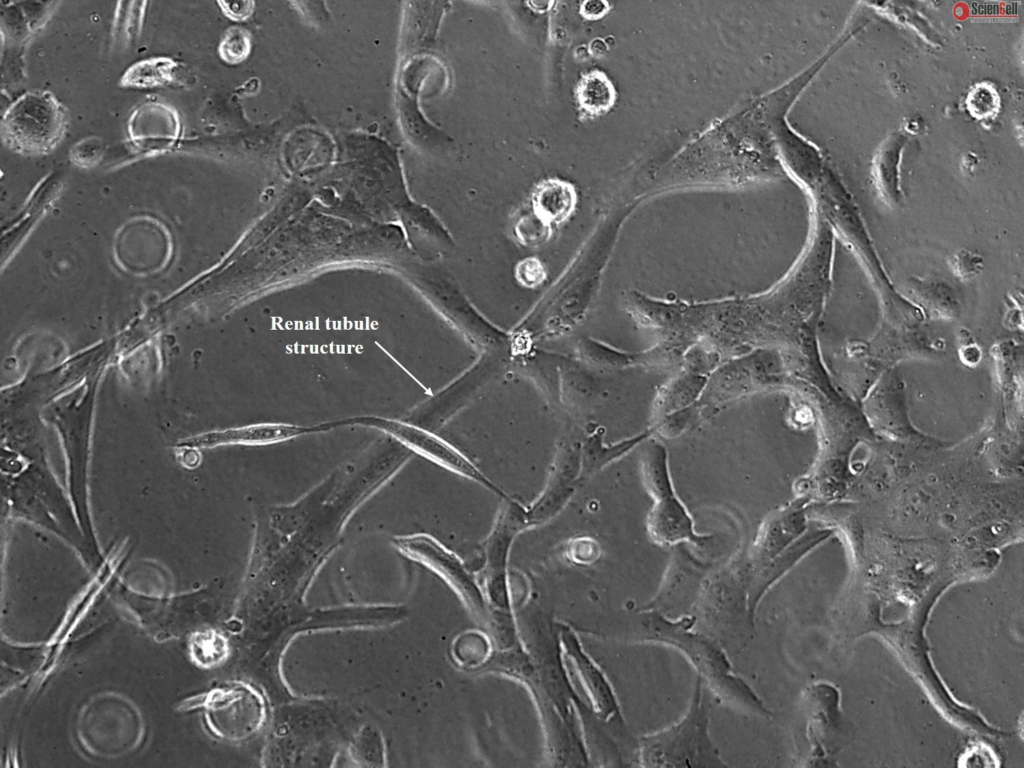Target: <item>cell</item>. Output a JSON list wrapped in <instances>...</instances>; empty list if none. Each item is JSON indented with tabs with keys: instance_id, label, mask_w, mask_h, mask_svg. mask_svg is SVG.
<instances>
[{
	"instance_id": "cell-1",
	"label": "cell",
	"mask_w": 1024,
	"mask_h": 768,
	"mask_svg": "<svg viewBox=\"0 0 1024 768\" xmlns=\"http://www.w3.org/2000/svg\"><path fill=\"white\" fill-rule=\"evenodd\" d=\"M2 499L3 520L19 519L43 528L71 545L90 569L100 567L102 562L91 552L66 488L59 483L48 456L25 457L18 473L2 475Z\"/></svg>"
},
{
	"instance_id": "cell-2",
	"label": "cell",
	"mask_w": 1024,
	"mask_h": 768,
	"mask_svg": "<svg viewBox=\"0 0 1024 768\" xmlns=\"http://www.w3.org/2000/svg\"><path fill=\"white\" fill-rule=\"evenodd\" d=\"M695 621V616L684 615L672 620L658 611L642 610L640 641L657 642L676 649L723 702L745 712L769 717L770 711L750 686L733 671L718 642L692 630Z\"/></svg>"
},
{
	"instance_id": "cell-3",
	"label": "cell",
	"mask_w": 1024,
	"mask_h": 768,
	"mask_svg": "<svg viewBox=\"0 0 1024 768\" xmlns=\"http://www.w3.org/2000/svg\"><path fill=\"white\" fill-rule=\"evenodd\" d=\"M53 405L43 419L56 430L66 464V491L86 542L98 561L104 560L97 543L90 510L89 469L93 436V394Z\"/></svg>"
},
{
	"instance_id": "cell-4",
	"label": "cell",
	"mask_w": 1024,
	"mask_h": 768,
	"mask_svg": "<svg viewBox=\"0 0 1024 768\" xmlns=\"http://www.w3.org/2000/svg\"><path fill=\"white\" fill-rule=\"evenodd\" d=\"M697 676L685 715L672 726L643 735L638 743V760L643 767H724L709 734V708Z\"/></svg>"
},
{
	"instance_id": "cell-5",
	"label": "cell",
	"mask_w": 1024,
	"mask_h": 768,
	"mask_svg": "<svg viewBox=\"0 0 1024 768\" xmlns=\"http://www.w3.org/2000/svg\"><path fill=\"white\" fill-rule=\"evenodd\" d=\"M640 450V471L645 489L653 499L647 518L650 539L660 546L690 543L705 547L711 535H699L686 507L672 484L666 447L656 439H646Z\"/></svg>"
},
{
	"instance_id": "cell-6",
	"label": "cell",
	"mask_w": 1024,
	"mask_h": 768,
	"mask_svg": "<svg viewBox=\"0 0 1024 768\" xmlns=\"http://www.w3.org/2000/svg\"><path fill=\"white\" fill-rule=\"evenodd\" d=\"M67 124L66 109L55 95L45 90L30 91L18 97L5 111L1 138L15 153L45 155L62 141Z\"/></svg>"
},
{
	"instance_id": "cell-7",
	"label": "cell",
	"mask_w": 1024,
	"mask_h": 768,
	"mask_svg": "<svg viewBox=\"0 0 1024 768\" xmlns=\"http://www.w3.org/2000/svg\"><path fill=\"white\" fill-rule=\"evenodd\" d=\"M100 697L83 711L79 738L89 753L115 757L131 751L142 733L135 708L120 697Z\"/></svg>"
},
{
	"instance_id": "cell-8",
	"label": "cell",
	"mask_w": 1024,
	"mask_h": 768,
	"mask_svg": "<svg viewBox=\"0 0 1024 768\" xmlns=\"http://www.w3.org/2000/svg\"><path fill=\"white\" fill-rule=\"evenodd\" d=\"M203 706L210 730L231 742L250 739L262 728L267 716L260 693L242 683L212 690L204 697Z\"/></svg>"
},
{
	"instance_id": "cell-9",
	"label": "cell",
	"mask_w": 1024,
	"mask_h": 768,
	"mask_svg": "<svg viewBox=\"0 0 1024 768\" xmlns=\"http://www.w3.org/2000/svg\"><path fill=\"white\" fill-rule=\"evenodd\" d=\"M395 547L408 558L441 577L477 615L485 613V602L474 578L461 560L428 535L394 539Z\"/></svg>"
},
{
	"instance_id": "cell-10",
	"label": "cell",
	"mask_w": 1024,
	"mask_h": 768,
	"mask_svg": "<svg viewBox=\"0 0 1024 768\" xmlns=\"http://www.w3.org/2000/svg\"><path fill=\"white\" fill-rule=\"evenodd\" d=\"M357 423L389 432L423 457L453 473L476 481L504 497V493L484 476L464 454L434 433L416 425L376 418L359 419Z\"/></svg>"
},
{
	"instance_id": "cell-11",
	"label": "cell",
	"mask_w": 1024,
	"mask_h": 768,
	"mask_svg": "<svg viewBox=\"0 0 1024 768\" xmlns=\"http://www.w3.org/2000/svg\"><path fill=\"white\" fill-rule=\"evenodd\" d=\"M708 567V563L692 555L684 544L676 545L659 591L640 610H654L666 616L685 610L699 598Z\"/></svg>"
},
{
	"instance_id": "cell-12",
	"label": "cell",
	"mask_w": 1024,
	"mask_h": 768,
	"mask_svg": "<svg viewBox=\"0 0 1024 768\" xmlns=\"http://www.w3.org/2000/svg\"><path fill=\"white\" fill-rule=\"evenodd\" d=\"M528 526L526 509L508 500L495 522L485 544V578L491 600L507 604L506 561L514 537Z\"/></svg>"
},
{
	"instance_id": "cell-13",
	"label": "cell",
	"mask_w": 1024,
	"mask_h": 768,
	"mask_svg": "<svg viewBox=\"0 0 1024 768\" xmlns=\"http://www.w3.org/2000/svg\"><path fill=\"white\" fill-rule=\"evenodd\" d=\"M127 131L132 144L144 152H163L173 146L181 134L177 111L165 103L147 101L130 115Z\"/></svg>"
},
{
	"instance_id": "cell-14",
	"label": "cell",
	"mask_w": 1024,
	"mask_h": 768,
	"mask_svg": "<svg viewBox=\"0 0 1024 768\" xmlns=\"http://www.w3.org/2000/svg\"><path fill=\"white\" fill-rule=\"evenodd\" d=\"M562 656L572 680L579 684L595 713L608 720L619 713L616 695L601 670L581 650L571 632L562 634Z\"/></svg>"
},
{
	"instance_id": "cell-15",
	"label": "cell",
	"mask_w": 1024,
	"mask_h": 768,
	"mask_svg": "<svg viewBox=\"0 0 1024 768\" xmlns=\"http://www.w3.org/2000/svg\"><path fill=\"white\" fill-rule=\"evenodd\" d=\"M580 479V447L566 446L557 454L546 487L537 501L526 509L528 526L553 518L572 496Z\"/></svg>"
},
{
	"instance_id": "cell-16",
	"label": "cell",
	"mask_w": 1024,
	"mask_h": 768,
	"mask_svg": "<svg viewBox=\"0 0 1024 768\" xmlns=\"http://www.w3.org/2000/svg\"><path fill=\"white\" fill-rule=\"evenodd\" d=\"M802 531V520L795 505L772 512L761 523L749 549L747 565L751 573L790 546Z\"/></svg>"
},
{
	"instance_id": "cell-17",
	"label": "cell",
	"mask_w": 1024,
	"mask_h": 768,
	"mask_svg": "<svg viewBox=\"0 0 1024 768\" xmlns=\"http://www.w3.org/2000/svg\"><path fill=\"white\" fill-rule=\"evenodd\" d=\"M307 431H309L308 428L289 424H254L182 438L175 443L174 447L200 450L223 445L270 444L297 437Z\"/></svg>"
},
{
	"instance_id": "cell-18",
	"label": "cell",
	"mask_w": 1024,
	"mask_h": 768,
	"mask_svg": "<svg viewBox=\"0 0 1024 768\" xmlns=\"http://www.w3.org/2000/svg\"><path fill=\"white\" fill-rule=\"evenodd\" d=\"M653 432L654 430L649 428L633 437L607 445L603 441L605 430L601 427L596 429L580 447V479L598 472L621 458L651 437Z\"/></svg>"
},
{
	"instance_id": "cell-19",
	"label": "cell",
	"mask_w": 1024,
	"mask_h": 768,
	"mask_svg": "<svg viewBox=\"0 0 1024 768\" xmlns=\"http://www.w3.org/2000/svg\"><path fill=\"white\" fill-rule=\"evenodd\" d=\"M479 368L480 366H477L466 373L433 400L432 404L425 409V414L421 416L425 427L441 426L465 404L486 373L485 370Z\"/></svg>"
},
{
	"instance_id": "cell-20",
	"label": "cell",
	"mask_w": 1024,
	"mask_h": 768,
	"mask_svg": "<svg viewBox=\"0 0 1024 768\" xmlns=\"http://www.w3.org/2000/svg\"><path fill=\"white\" fill-rule=\"evenodd\" d=\"M177 63L168 57H152L132 64L122 75L120 85L133 88H154L176 79Z\"/></svg>"
},
{
	"instance_id": "cell-21",
	"label": "cell",
	"mask_w": 1024,
	"mask_h": 768,
	"mask_svg": "<svg viewBox=\"0 0 1024 768\" xmlns=\"http://www.w3.org/2000/svg\"><path fill=\"white\" fill-rule=\"evenodd\" d=\"M576 95L580 107L589 114L604 112L614 98L610 82L599 72L584 75L578 82Z\"/></svg>"
},
{
	"instance_id": "cell-22",
	"label": "cell",
	"mask_w": 1024,
	"mask_h": 768,
	"mask_svg": "<svg viewBox=\"0 0 1024 768\" xmlns=\"http://www.w3.org/2000/svg\"><path fill=\"white\" fill-rule=\"evenodd\" d=\"M703 384V379L698 377L682 379L674 383L657 400L653 412L654 424L668 415L688 409L700 392Z\"/></svg>"
},
{
	"instance_id": "cell-23",
	"label": "cell",
	"mask_w": 1024,
	"mask_h": 768,
	"mask_svg": "<svg viewBox=\"0 0 1024 768\" xmlns=\"http://www.w3.org/2000/svg\"><path fill=\"white\" fill-rule=\"evenodd\" d=\"M905 137L892 135L882 146L876 159V175L887 196L896 199L898 194V164Z\"/></svg>"
},
{
	"instance_id": "cell-24",
	"label": "cell",
	"mask_w": 1024,
	"mask_h": 768,
	"mask_svg": "<svg viewBox=\"0 0 1024 768\" xmlns=\"http://www.w3.org/2000/svg\"><path fill=\"white\" fill-rule=\"evenodd\" d=\"M536 205L539 212L548 219L566 217L574 204V193L569 185L550 181L543 184L536 193Z\"/></svg>"
},
{
	"instance_id": "cell-25",
	"label": "cell",
	"mask_w": 1024,
	"mask_h": 768,
	"mask_svg": "<svg viewBox=\"0 0 1024 768\" xmlns=\"http://www.w3.org/2000/svg\"><path fill=\"white\" fill-rule=\"evenodd\" d=\"M250 48L251 40L247 31L234 27L226 32L219 44L218 51L223 61L237 64L248 56Z\"/></svg>"
},
{
	"instance_id": "cell-26",
	"label": "cell",
	"mask_w": 1024,
	"mask_h": 768,
	"mask_svg": "<svg viewBox=\"0 0 1024 768\" xmlns=\"http://www.w3.org/2000/svg\"><path fill=\"white\" fill-rule=\"evenodd\" d=\"M104 154V143L96 136L85 137L75 143L70 149V160L81 168H93L102 159Z\"/></svg>"
},
{
	"instance_id": "cell-27",
	"label": "cell",
	"mask_w": 1024,
	"mask_h": 768,
	"mask_svg": "<svg viewBox=\"0 0 1024 768\" xmlns=\"http://www.w3.org/2000/svg\"><path fill=\"white\" fill-rule=\"evenodd\" d=\"M968 103L972 114L976 117H986L994 112L998 104V98L993 90L980 86L972 91Z\"/></svg>"
},
{
	"instance_id": "cell-28",
	"label": "cell",
	"mask_w": 1024,
	"mask_h": 768,
	"mask_svg": "<svg viewBox=\"0 0 1024 768\" xmlns=\"http://www.w3.org/2000/svg\"><path fill=\"white\" fill-rule=\"evenodd\" d=\"M380 744L378 736H372L369 730H364L352 744L351 754L355 761L379 760L381 758Z\"/></svg>"
},
{
	"instance_id": "cell-29",
	"label": "cell",
	"mask_w": 1024,
	"mask_h": 768,
	"mask_svg": "<svg viewBox=\"0 0 1024 768\" xmlns=\"http://www.w3.org/2000/svg\"><path fill=\"white\" fill-rule=\"evenodd\" d=\"M953 269L961 278L975 276L982 268V260L975 254L968 251H959L954 255L952 262Z\"/></svg>"
},
{
	"instance_id": "cell-30",
	"label": "cell",
	"mask_w": 1024,
	"mask_h": 768,
	"mask_svg": "<svg viewBox=\"0 0 1024 768\" xmlns=\"http://www.w3.org/2000/svg\"><path fill=\"white\" fill-rule=\"evenodd\" d=\"M575 543L578 547L573 545V549L571 550V554L575 561L577 560L581 563H590L599 557L600 549L597 543L593 540L580 539V543L576 541Z\"/></svg>"
},
{
	"instance_id": "cell-31",
	"label": "cell",
	"mask_w": 1024,
	"mask_h": 768,
	"mask_svg": "<svg viewBox=\"0 0 1024 768\" xmlns=\"http://www.w3.org/2000/svg\"><path fill=\"white\" fill-rule=\"evenodd\" d=\"M222 11L230 18L242 20L251 13L252 2H218Z\"/></svg>"
},
{
	"instance_id": "cell-32",
	"label": "cell",
	"mask_w": 1024,
	"mask_h": 768,
	"mask_svg": "<svg viewBox=\"0 0 1024 768\" xmlns=\"http://www.w3.org/2000/svg\"><path fill=\"white\" fill-rule=\"evenodd\" d=\"M586 4L590 8H593V10L584 11L585 15H587L588 17L599 16L605 9V6L602 2H587Z\"/></svg>"
}]
</instances>
